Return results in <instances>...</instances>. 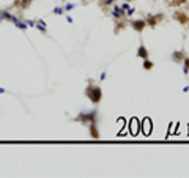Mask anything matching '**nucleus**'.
I'll list each match as a JSON object with an SVG mask.
<instances>
[{
    "mask_svg": "<svg viewBox=\"0 0 189 178\" xmlns=\"http://www.w3.org/2000/svg\"><path fill=\"white\" fill-rule=\"evenodd\" d=\"M85 95L88 96L90 101H93V103H99V101H101V96H103V91H101L99 87H88L87 91H85Z\"/></svg>",
    "mask_w": 189,
    "mask_h": 178,
    "instance_id": "f257e3e1",
    "label": "nucleus"
},
{
    "mask_svg": "<svg viewBox=\"0 0 189 178\" xmlns=\"http://www.w3.org/2000/svg\"><path fill=\"white\" fill-rule=\"evenodd\" d=\"M95 118H96V112H90V114H80L77 117V120H82V121H95Z\"/></svg>",
    "mask_w": 189,
    "mask_h": 178,
    "instance_id": "f03ea898",
    "label": "nucleus"
},
{
    "mask_svg": "<svg viewBox=\"0 0 189 178\" xmlns=\"http://www.w3.org/2000/svg\"><path fill=\"white\" fill-rule=\"evenodd\" d=\"M132 27H134L137 32H142L143 27H145V22H143V21H136V22H132Z\"/></svg>",
    "mask_w": 189,
    "mask_h": 178,
    "instance_id": "7ed1b4c3",
    "label": "nucleus"
},
{
    "mask_svg": "<svg viewBox=\"0 0 189 178\" xmlns=\"http://www.w3.org/2000/svg\"><path fill=\"white\" fill-rule=\"evenodd\" d=\"M90 134L93 136L95 139H98V137H99V134H98V131H96V126H95V121H91V123H90Z\"/></svg>",
    "mask_w": 189,
    "mask_h": 178,
    "instance_id": "20e7f679",
    "label": "nucleus"
},
{
    "mask_svg": "<svg viewBox=\"0 0 189 178\" xmlns=\"http://www.w3.org/2000/svg\"><path fill=\"white\" fill-rule=\"evenodd\" d=\"M30 2H32V0H16L14 5H16V6H21V8H25V6L29 5Z\"/></svg>",
    "mask_w": 189,
    "mask_h": 178,
    "instance_id": "39448f33",
    "label": "nucleus"
},
{
    "mask_svg": "<svg viewBox=\"0 0 189 178\" xmlns=\"http://www.w3.org/2000/svg\"><path fill=\"white\" fill-rule=\"evenodd\" d=\"M137 55H139V57H142V59H147V57H148V52H147V49H145L143 46H140V47H139Z\"/></svg>",
    "mask_w": 189,
    "mask_h": 178,
    "instance_id": "423d86ee",
    "label": "nucleus"
},
{
    "mask_svg": "<svg viewBox=\"0 0 189 178\" xmlns=\"http://www.w3.org/2000/svg\"><path fill=\"white\" fill-rule=\"evenodd\" d=\"M143 68H147V70H151V68H153V65H151L150 62L147 60V62H143Z\"/></svg>",
    "mask_w": 189,
    "mask_h": 178,
    "instance_id": "0eeeda50",
    "label": "nucleus"
},
{
    "mask_svg": "<svg viewBox=\"0 0 189 178\" xmlns=\"http://www.w3.org/2000/svg\"><path fill=\"white\" fill-rule=\"evenodd\" d=\"M177 18H178L181 22H186V16H184V14H183V16H181V14H177Z\"/></svg>",
    "mask_w": 189,
    "mask_h": 178,
    "instance_id": "6e6552de",
    "label": "nucleus"
},
{
    "mask_svg": "<svg viewBox=\"0 0 189 178\" xmlns=\"http://www.w3.org/2000/svg\"><path fill=\"white\" fill-rule=\"evenodd\" d=\"M114 11H115V13H114L115 16H120V14H121V10H120V8H115Z\"/></svg>",
    "mask_w": 189,
    "mask_h": 178,
    "instance_id": "1a4fd4ad",
    "label": "nucleus"
},
{
    "mask_svg": "<svg viewBox=\"0 0 189 178\" xmlns=\"http://www.w3.org/2000/svg\"><path fill=\"white\" fill-rule=\"evenodd\" d=\"M54 13H57V14H62L63 10H62V8H55V10H54Z\"/></svg>",
    "mask_w": 189,
    "mask_h": 178,
    "instance_id": "9d476101",
    "label": "nucleus"
},
{
    "mask_svg": "<svg viewBox=\"0 0 189 178\" xmlns=\"http://www.w3.org/2000/svg\"><path fill=\"white\" fill-rule=\"evenodd\" d=\"M73 8H74L73 3H68V5H66V10H73Z\"/></svg>",
    "mask_w": 189,
    "mask_h": 178,
    "instance_id": "9b49d317",
    "label": "nucleus"
}]
</instances>
